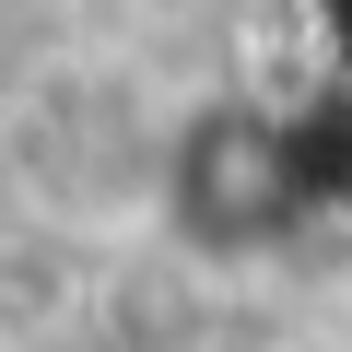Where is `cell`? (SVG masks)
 Listing matches in <instances>:
<instances>
[{
    "label": "cell",
    "mask_w": 352,
    "mask_h": 352,
    "mask_svg": "<svg viewBox=\"0 0 352 352\" xmlns=\"http://www.w3.org/2000/svg\"><path fill=\"white\" fill-rule=\"evenodd\" d=\"M153 188H164V223L188 235L200 258H270V247L305 223L282 106H247V94H223V106H200V118H176Z\"/></svg>",
    "instance_id": "obj_1"
},
{
    "label": "cell",
    "mask_w": 352,
    "mask_h": 352,
    "mask_svg": "<svg viewBox=\"0 0 352 352\" xmlns=\"http://www.w3.org/2000/svg\"><path fill=\"white\" fill-rule=\"evenodd\" d=\"M200 352H270V340H200Z\"/></svg>",
    "instance_id": "obj_3"
},
{
    "label": "cell",
    "mask_w": 352,
    "mask_h": 352,
    "mask_svg": "<svg viewBox=\"0 0 352 352\" xmlns=\"http://www.w3.org/2000/svg\"><path fill=\"white\" fill-rule=\"evenodd\" d=\"M317 36H329V59H340V94H352V0H317Z\"/></svg>",
    "instance_id": "obj_2"
}]
</instances>
